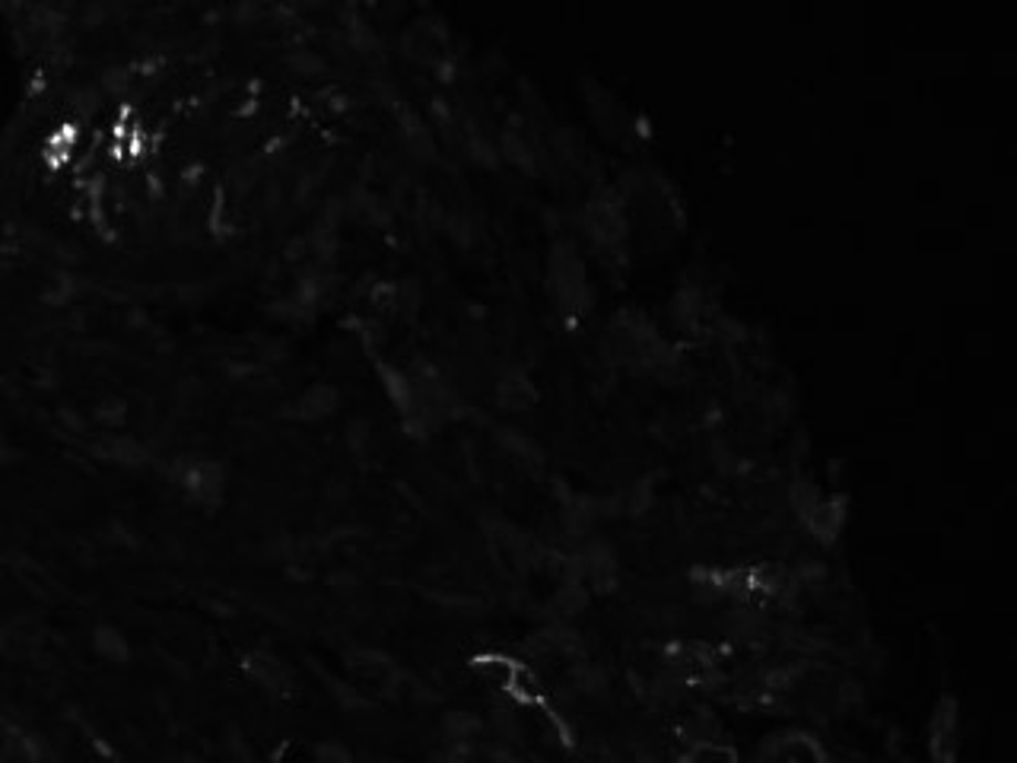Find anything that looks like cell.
<instances>
[{
	"label": "cell",
	"mask_w": 1017,
	"mask_h": 763,
	"mask_svg": "<svg viewBox=\"0 0 1017 763\" xmlns=\"http://www.w3.org/2000/svg\"><path fill=\"white\" fill-rule=\"evenodd\" d=\"M312 763H356L354 751L344 741H318L312 751Z\"/></svg>",
	"instance_id": "cell-7"
},
{
	"label": "cell",
	"mask_w": 1017,
	"mask_h": 763,
	"mask_svg": "<svg viewBox=\"0 0 1017 763\" xmlns=\"http://www.w3.org/2000/svg\"><path fill=\"white\" fill-rule=\"evenodd\" d=\"M684 763H741V754L725 741H696L686 744Z\"/></svg>",
	"instance_id": "cell-6"
},
{
	"label": "cell",
	"mask_w": 1017,
	"mask_h": 763,
	"mask_svg": "<svg viewBox=\"0 0 1017 763\" xmlns=\"http://www.w3.org/2000/svg\"><path fill=\"white\" fill-rule=\"evenodd\" d=\"M493 401L508 414H528L541 401V391L534 385L532 373L522 363H506L503 373L493 379Z\"/></svg>",
	"instance_id": "cell-5"
},
{
	"label": "cell",
	"mask_w": 1017,
	"mask_h": 763,
	"mask_svg": "<svg viewBox=\"0 0 1017 763\" xmlns=\"http://www.w3.org/2000/svg\"><path fill=\"white\" fill-rule=\"evenodd\" d=\"M583 236L608 268L630 261V207L614 185H598L583 203Z\"/></svg>",
	"instance_id": "cell-2"
},
{
	"label": "cell",
	"mask_w": 1017,
	"mask_h": 763,
	"mask_svg": "<svg viewBox=\"0 0 1017 763\" xmlns=\"http://www.w3.org/2000/svg\"><path fill=\"white\" fill-rule=\"evenodd\" d=\"M430 763H471V748H468V744L442 741V744L432 751Z\"/></svg>",
	"instance_id": "cell-8"
},
{
	"label": "cell",
	"mask_w": 1017,
	"mask_h": 763,
	"mask_svg": "<svg viewBox=\"0 0 1017 763\" xmlns=\"http://www.w3.org/2000/svg\"><path fill=\"white\" fill-rule=\"evenodd\" d=\"M544 286L547 300L557 309L559 322L566 331H579L595 309V290L588 278V264L576 239L557 236L547 249L544 261Z\"/></svg>",
	"instance_id": "cell-1"
},
{
	"label": "cell",
	"mask_w": 1017,
	"mask_h": 763,
	"mask_svg": "<svg viewBox=\"0 0 1017 763\" xmlns=\"http://www.w3.org/2000/svg\"><path fill=\"white\" fill-rule=\"evenodd\" d=\"M788 506L798 525L811 534L820 547H833L846 525V503L839 493H830L824 483L808 474H795L788 481Z\"/></svg>",
	"instance_id": "cell-3"
},
{
	"label": "cell",
	"mask_w": 1017,
	"mask_h": 763,
	"mask_svg": "<svg viewBox=\"0 0 1017 763\" xmlns=\"http://www.w3.org/2000/svg\"><path fill=\"white\" fill-rule=\"evenodd\" d=\"M957 754H961V703L951 693H944L929 722V757L932 763H957Z\"/></svg>",
	"instance_id": "cell-4"
}]
</instances>
